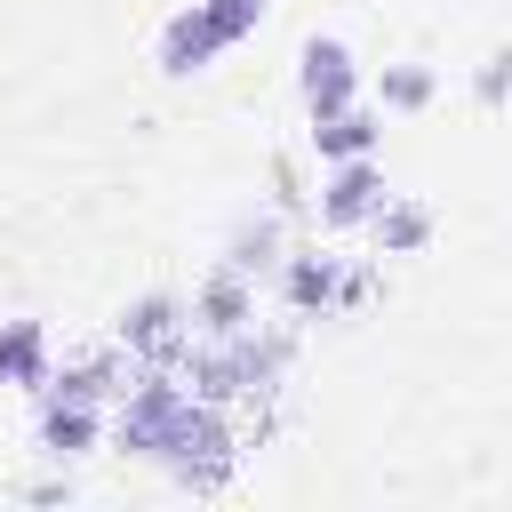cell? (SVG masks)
Wrapping results in <instances>:
<instances>
[{"label":"cell","instance_id":"1","mask_svg":"<svg viewBox=\"0 0 512 512\" xmlns=\"http://www.w3.org/2000/svg\"><path fill=\"white\" fill-rule=\"evenodd\" d=\"M296 64H304L296 80H304V104H312V120L352 104L360 72H352V48H344V40H304V56H296Z\"/></svg>","mask_w":512,"mask_h":512},{"label":"cell","instance_id":"2","mask_svg":"<svg viewBox=\"0 0 512 512\" xmlns=\"http://www.w3.org/2000/svg\"><path fill=\"white\" fill-rule=\"evenodd\" d=\"M320 208H328V224H360V216H376V208H384V168H376L368 152L344 160V168L328 176V200H320Z\"/></svg>","mask_w":512,"mask_h":512},{"label":"cell","instance_id":"3","mask_svg":"<svg viewBox=\"0 0 512 512\" xmlns=\"http://www.w3.org/2000/svg\"><path fill=\"white\" fill-rule=\"evenodd\" d=\"M216 48H224V40H216V24H208V16H200V0H192V8H176V16H168V32H160V72H176V80H184V72H200Z\"/></svg>","mask_w":512,"mask_h":512},{"label":"cell","instance_id":"4","mask_svg":"<svg viewBox=\"0 0 512 512\" xmlns=\"http://www.w3.org/2000/svg\"><path fill=\"white\" fill-rule=\"evenodd\" d=\"M176 408H184V400H176L168 384H144V392L128 400V416H120V440H128V448H144V456H160V448H168V432H176Z\"/></svg>","mask_w":512,"mask_h":512},{"label":"cell","instance_id":"5","mask_svg":"<svg viewBox=\"0 0 512 512\" xmlns=\"http://www.w3.org/2000/svg\"><path fill=\"white\" fill-rule=\"evenodd\" d=\"M312 144H320L328 160H360V152H376V120H368L360 104H344V112H320Z\"/></svg>","mask_w":512,"mask_h":512},{"label":"cell","instance_id":"6","mask_svg":"<svg viewBox=\"0 0 512 512\" xmlns=\"http://www.w3.org/2000/svg\"><path fill=\"white\" fill-rule=\"evenodd\" d=\"M40 440H48L56 456H80V448L96 440V400H56V408L40 416Z\"/></svg>","mask_w":512,"mask_h":512},{"label":"cell","instance_id":"7","mask_svg":"<svg viewBox=\"0 0 512 512\" xmlns=\"http://www.w3.org/2000/svg\"><path fill=\"white\" fill-rule=\"evenodd\" d=\"M0 384H40V320L0 328Z\"/></svg>","mask_w":512,"mask_h":512},{"label":"cell","instance_id":"8","mask_svg":"<svg viewBox=\"0 0 512 512\" xmlns=\"http://www.w3.org/2000/svg\"><path fill=\"white\" fill-rule=\"evenodd\" d=\"M200 16L216 24V40H248L264 24V0H200Z\"/></svg>","mask_w":512,"mask_h":512},{"label":"cell","instance_id":"9","mask_svg":"<svg viewBox=\"0 0 512 512\" xmlns=\"http://www.w3.org/2000/svg\"><path fill=\"white\" fill-rule=\"evenodd\" d=\"M384 96L392 104H424L432 96V72H384Z\"/></svg>","mask_w":512,"mask_h":512}]
</instances>
